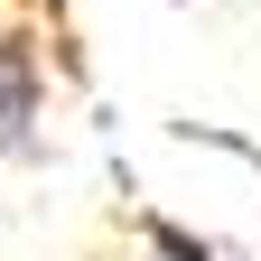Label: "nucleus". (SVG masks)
I'll use <instances>...</instances> for the list:
<instances>
[{
  "instance_id": "f257e3e1",
  "label": "nucleus",
  "mask_w": 261,
  "mask_h": 261,
  "mask_svg": "<svg viewBox=\"0 0 261 261\" xmlns=\"http://www.w3.org/2000/svg\"><path fill=\"white\" fill-rule=\"evenodd\" d=\"M38 103H47L38 47H28L19 28H0V149H28V140H38Z\"/></svg>"
},
{
  "instance_id": "f03ea898",
  "label": "nucleus",
  "mask_w": 261,
  "mask_h": 261,
  "mask_svg": "<svg viewBox=\"0 0 261 261\" xmlns=\"http://www.w3.org/2000/svg\"><path fill=\"white\" fill-rule=\"evenodd\" d=\"M149 261H215L196 233H177V224H149Z\"/></svg>"
}]
</instances>
